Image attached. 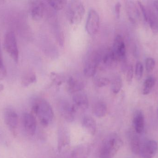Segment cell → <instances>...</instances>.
<instances>
[{
  "instance_id": "31",
  "label": "cell",
  "mask_w": 158,
  "mask_h": 158,
  "mask_svg": "<svg viewBox=\"0 0 158 158\" xmlns=\"http://www.w3.org/2000/svg\"><path fill=\"white\" fill-rule=\"evenodd\" d=\"M133 66L132 65H130L128 68L127 75H126V79L128 82L131 83L132 81L133 78Z\"/></svg>"
},
{
  "instance_id": "15",
  "label": "cell",
  "mask_w": 158,
  "mask_h": 158,
  "mask_svg": "<svg viewBox=\"0 0 158 158\" xmlns=\"http://www.w3.org/2000/svg\"><path fill=\"white\" fill-rule=\"evenodd\" d=\"M133 124L135 132L137 134H142L144 129V116L143 111L137 110L134 115Z\"/></svg>"
},
{
  "instance_id": "8",
  "label": "cell",
  "mask_w": 158,
  "mask_h": 158,
  "mask_svg": "<svg viewBox=\"0 0 158 158\" xmlns=\"http://www.w3.org/2000/svg\"><path fill=\"white\" fill-rule=\"evenodd\" d=\"M58 110L61 116L67 121L71 122L74 119V114L77 110L74 105H71L68 102L62 101L58 105Z\"/></svg>"
},
{
  "instance_id": "20",
  "label": "cell",
  "mask_w": 158,
  "mask_h": 158,
  "mask_svg": "<svg viewBox=\"0 0 158 158\" xmlns=\"http://www.w3.org/2000/svg\"><path fill=\"white\" fill-rule=\"evenodd\" d=\"M155 84V79L152 76L147 78L144 83L143 87V94L144 95L149 94L152 89L154 88Z\"/></svg>"
},
{
  "instance_id": "6",
  "label": "cell",
  "mask_w": 158,
  "mask_h": 158,
  "mask_svg": "<svg viewBox=\"0 0 158 158\" xmlns=\"http://www.w3.org/2000/svg\"><path fill=\"white\" fill-rule=\"evenodd\" d=\"M100 53L92 54L86 60L84 68V73L87 77H94L96 73L98 64L101 62Z\"/></svg>"
},
{
  "instance_id": "32",
  "label": "cell",
  "mask_w": 158,
  "mask_h": 158,
  "mask_svg": "<svg viewBox=\"0 0 158 158\" xmlns=\"http://www.w3.org/2000/svg\"><path fill=\"white\" fill-rule=\"evenodd\" d=\"M121 8V4L119 2L116 3L114 6V13L117 19H119L120 17Z\"/></svg>"
},
{
  "instance_id": "10",
  "label": "cell",
  "mask_w": 158,
  "mask_h": 158,
  "mask_svg": "<svg viewBox=\"0 0 158 158\" xmlns=\"http://www.w3.org/2000/svg\"><path fill=\"white\" fill-rule=\"evenodd\" d=\"M45 3L44 1L31 2L30 14L31 18L35 21H40L42 19L45 9Z\"/></svg>"
},
{
  "instance_id": "1",
  "label": "cell",
  "mask_w": 158,
  "mask_h": 158,
  "mask_svg": "<svg viewBox=\"0 0 158 158\" xmlns=\"http://www.w3.org/2000/svg\"><path fill=\"white\" fill-rule=\"evenodd\" d=\"M32 110L44 127L49 126L53 119L54 112L52 106L47 101L42 98L35 100Z\"/></svg>"
},
{
  "instance_id": "14",
  "label": "cell",
  "mask_w": 158,
  "mask_h": 158,
  "mask_svg": "<svg viewBox=\"0 0 158 158\" xmlns=\"http://www.w3.org/2000/svg\"><path fill=\"white\" fill-rule=\"evenodd\" d=\"M4 119L6 124L10 128L16 129L18 123L17 114L14 110L7 109L4 113Z\"/></svg>"
},
{
  "instance_id": "5",
  "label": "cell",
  "mask_w": 158,
  "mask_h": 158,
  "mask_svg": "<svg viewBox=\"0 0 158 158\" xmlns=\"http://www.w3.org/2000/svg\"><path fill=\"white\" fill-rule=\"evenodd\" d=\"M100 18L97 11L94 9H90L87 14L85 28L86 32L91 36L95 35L99 29Z\"/></svg>"
},
{
  "instance_id": "23",
  "label": "cell",
  "mask_w": 158,
  "mask_h": 158,
  "mask_svg": "<svg viewBox=\"0 0 158 158\" xmlns=\"http://www.w3.org/2000/svg\"><path fill=\"white\" fill-rule=\"evenodd\" d=\"M46 2L55 10H61L67 5L68 2L65 0H50Z\"/></svg>"
},
{
  "instance_id": "30",
  "label": "cell",
  "mask_w": 158,
  "mask_h": 158,
  "mask_svg": "<svg viewBox=\"0 0 158 158\" xmlns=\"http://www.w3.org/2000/svg\"><path fill=\"white\" fill-rule=\"evenodd\" d=\"M137 3H138V6L140 7L141 11H142V14H143V16L146 22H148V10H147L144 6L143 4V3L141 2L138 1Z\"/></svg>"
},
{
  "instance_id": "11",
  "label": "cell",
  "mask_w": 158,
  "mask_h": 158,
  "mask_svg": "<svg viewBox=\"0 0 158 158\" xmlns=\"http://www.w3.org/2000/svg\"><path fill=\"white\" fill-rule=\"evenodd\" d=\"M68 92L71 94H75L81 92L85 86L84 82L81 78L75 76H71L67 82Z\"/></svg>"
},
{
  "instance_id": "18",
  "label": "cell",
  "mask_w": 158,
  "mask_h": 158,
  "mask_svg": "<svg viewBox=\"0 0 158 158\" xmlns=\"http://www.w3.org/2000/svg\"><path fill=\"white\" fill-rule=\"evenodd\" d=\"M131 147L132 152L135 155H139L141 152L142 145L140 138L137 135H133L131 138Z\"/></svg>"
},
{
  "instance_id": "12",
  "label": "cell",
  "mask_w": 158,
  "mask_h": 158,
  "mask_svg": "<svg viewBox=\"0 0 158 158\" xmlns=\"http://www.w3.org/2000/svg\"><path fill=\"white\" fill-rule=\"evenodd\" d=\"M23 124L27 132L31 135H33L37 129V122L35 117L28 113H25L23 115Z\"/></svg>"
},
{
  "instance_id": "3",
  "label": "cell",
  "mask_w": 158,
  "mask_h": 158,
  "mask_svg": "<svg viewBox=\"0 0 158 158\" xmlns=\"http://www.w3.org/2000/svg\"><path fill=\"white\" fill-rule=\"evenodd\" d=\"M85 14L84 6L81 1L69 2L67 10V15L70 23L77 25L81 22Z\"/></svg>"
},
{
  "instance_id": "16",
  "label": "cell",
  "mask_w": 158,
  "mask_h": 158,
  "mask_svg": "<svg viewBox=\"0 0 158 158\" xmlns=\"http://www.w3.org/2000/svg\"><path fill=\"white\" fill-rule=\"evenodd\" d=\"M83 126L91 135L95 134L97 129V124L94 119L90 116H85L83 118Z\"/></svg>"
},
{
  "instance_id": "25",
  "label": "cell",
  "mask_w": 158,
  "mask_h": 158,
  "mask_svg": "<svg viewBox=\"0 0 158 158\" xmlns=\"http://www.w3.org/2000/svg\"><path fill=\"white\" fill-rule=\"evenodd\" d=\"M89 149L86 146L79 147L73 154V158H85L88 155Z\"/></svg>"
},
{
  "instance_id": "19",
  "label": "cell",
  "mask_w": 158,
  "mask_h": 158,
  "mask_svg": "<svg viewBox=\"0 0 158 158\" xmlns=\"http://www.w3.org/2000/svg\"><path fill=\"white\" fill-rule=\"evenodd\" d=\"M107 112L106 105L103 102H98L94 107V113L98 117H103Z\"/></svg>"
},
{
  "instance_id": "27",
  "label": "cell",
  "mask_w": 158,
  "mask_h": 158,
  "mask_svg": "<svg viewBox=\"0 0 158 158\" xmlns=\"http://www.w3.org/2000/svg\"><path fill=\"white\" fill-rule=\"evenodd\" d=\"M68 135L66 133L64 132V131L60 132V135H59V142H58V147L60 150L62 147L67 144L68 142Z\"/></svg>"
},
{
  "instance_id": "33",
  "label": "cell",
  "mask_w": 158,
  "mask_h": 158,
  "mask_svg": "<svg viewBox=\"0 0 158 158\" xmlns=\"http://www.w3.org/2000/svg\"><path fill=\"white\" fill-rule=\"evenodd\" d=\"M6 75V71L5 67H0V80L3 79Z\"/></svg>"
},
{
  "instance_id": "21",
  "label": "cell",
  "mask_w": 158,
  "mask_h": 158,
  "mask_svg": "<svg viewBox=\"0 0 158 158\" xmlns=\"http://www.w3.org/2000/svg\"><path fill=\"white\" fill-rule=\"evenodd\" d=\"M110 89L112 92L118 94L121 90L123 86L122 80L119 76H117L110 82Z\"/></svg>"
},
{
  "instance_id": "36",
  "label": "cell",
  "mask_w": 158,
  "mask_h": 158,
  "mask_svg": "<svg viewBox=\"0 0 158 158\" xmlns=\"http://www.w3.org/2000/svg\"></svg>"
},
{
  "instance_id": "2",
  "label": "cell",
  "mask_w": 158,
  "mask_h": 158,
  "mask_svg": "<svg viewBox=\"0 0 158 158\" xmlns=\"http://www.w3.org/2000/svg\"><path fill=\"white\" fill-rule=\"evenodd\" d=\"M123 145L120 137L116 133H111L104 140L100 152V158H112Z\"/></svg>"
},
{
  "instance_id": "35",
  "label": "cell",
  "mask_w": 158,
  "mask_h": 158,
  "mask_svg": "<svg viewBox=\"0 0 158 158\" xmlns=\"http://www.w3.org/2000/svg\"><path fill=\"white\" fill-rule=\"evenodd\" d=\"M4 89V86L2 84H0V92L2 91Z\"/></svg>"
},
{
  "instance_id": "34",
  "label": "cell",
  "mask_w": 158,
  "mask_h": 158,
  "mask_svg": "<svg viewBox=\"0 0 158 158\" xmlns=\"http://www.w3.org/2000/svg\"><path fill=\"white\" fill-rule=\"evenodd\" d=\"M3 66H4V65L3 61L2 58L1 54V49H0V67Z\"/></svg>"
},
{
  "instance_id": "24",
  "label": "cell",
  "mask_w": 158,
  "mask_h": 158,
  "mask_svg": "<svg viewBox=\"0 0 158 158\" xmlns=\"http://www.w3.org/2000/svg\"><path fill=\"white\" fill-rule=\"evenodd\" d=\"M110 82L111 81L109 78L104 76H97L94 79V84L100 88L107 86L110 83Z\"/></svg>"
},
{
  "instance_id": "9",
  "label": "cell",
  "mask_w": 158,
  "mask_h": 158,
  "mask_svg": "<svg viewBox=\"0 0 158 158\" xmlns=\"http://www.w3.org/2000/svg\"><path fill=\"white\" fill-rule=\"evenodd\" d=\"M158 145L155 140L147 141L142 145L140 154L142 158H153L158 152Z\"/></svg>"
},
{
  "instance_id": "17",
  "label": "cell",
  "mask_w": 158,
  "mask_h": 158,
  "mask_svg": "<svg viewBox=\"0 0 158 158\" xmlns=\"http://www.w3.org/2000/svg\"><path fill=\"white\" fill-rule=\"evenodd\" d=\"M101 55V62H103L106 66H111L113 63L117 61L112 49L107 50Z\"/></svg>"
},
{
  "instance_id": "29",
  "label": "cell",
  "mask_w": 158,
  "mask_h": 158,
  "mask_svg": "<svg viewBox=\"0 0 158 158\" xmlns=\"http://www.w3.org/2000/svg\"><path fill=\"white\" fill-rule=\"evenodd\" d=\"M146 69L148 72H151L153 71L156 66V61L152 58H148L146 59Z\"/></svg>"
},
{
  "instance_id": "26",
  "label": "cell",
  "mask_w": 158,
  "mask_h": 158,
  "mask_svg": "<svg viewBox=\"0 0 158 158\" xmlns=\"http://www.w3.org/2000/svg\"><path fill=\"white\" fill-rule=\"evenodd\" d=\"M50 78L52 81L56 85H60L64 82L65 78L61 73L52 72L50 74Z\"/></svg>"
},
{
  "instance_id": "22",
  "label": "cell",
  "mask_w": 158,
  "mask_h": 158,
  "mask_svg": "<svg viewBox=\"0 0 158 158\" xmlns=\"http://www.w3.org/2000/svg\"><path fill=\"white\" fill-rule=\"evenodd\" d=\"M37 81V77L35 73L33 72H29L24 76L22 80V84L25 87L36 82Z\"/></svg>"
},
{
  "instance_id": "4",
  "label": "cell",
  "mask_w": 158,
  "mask_h": 158,
  "mask_svg": "<svg viewBox=\"0 0 158 158\" xmlns=\"http://www.w3.org/2000/svg\"><path fill=\"white\" fill-rule=\"evenodd\" d=\"M4 47L12 59L17 63L19 60V50L15 34L13 32H7L4 39Z\"/></svg>"
},
{
  "instance_id": "28",
  "label": "cell",
  "mask_w": 158,
  "mask_h": 158,
  "mask_svg": "<svg viewBox=\"0 0 158 158\" xmlns=\"http://www.w3.org/2000/svg\"><path fill=\"white\" fill-rule=\"evenodd\" d=\"M143 73V66L141 62H137L135 65V74L136 79L140 80L142 79Z\"/></svg>"
},
{
  "instance_id": "7",
  "label": "cell",
  "mask_w": 158,
  "mask_h": 158,
  "mask_svg": "<svg viewBox=\"0 0 158 158\" xmlns=\"http://www.w3.org/2000/svg\"><path fill=\"white\" fill-rule=\"evenodd\" d=\"M112 51L117 61H123L126 58V46L123 38L121 35H117L114 39Z\"/></svg>"
},
{
  "instance_id": "13",
  "label": "cell",
  "mask_w": 158,
  "mask_h": 158,
  "mask_svg": "<svg viewBox=\"0 0 158 158\" xmlns=\"http://www.w3.org/2000/svg\"><path fill=\"white\" fill-rule=\"evenodd\" d=\"M74 105L77 109L85 110L89 106V101L86 94L80 92L74 94L73 96Z\"/></svg>"
}]
</instances>
